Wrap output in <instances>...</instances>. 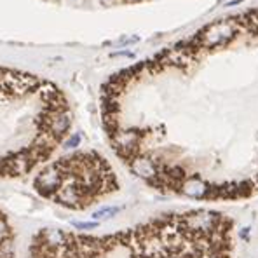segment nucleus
I'll list each match as a JSON object with an SVG mask.
<instances>
[{
    "instance_id": "9d476101",
    "label": "nucleus",
    "mask_w": 258,
    "mask_h": 258,
    "mask_svg": "<svg viewBox=\"0 0 258 258\" xmlns=\"http://www.w3.org/2000/svg\"><path fill=\"white\" fill-rule=\"evenodd\" d=\"M249 230H251V229H249V227H246V229H242V232H241V237L246 239V241L249 239Z\"/></svg>"
},
{
    "instance_id": "0eeeda50",
    "label": "nucleus",
    "mask_w": 258,
    "mask_h": 258,
    "mask_svg": "<svg viewBox=\"0 0 258 258\" xmlns=\"http://www.w3.org/2000/svg\"><path fill=\"white\" fill-rule=\"evenodd\" d=\"M178 190L183 194V196L192 197V199H203V197L210 196L211 188L206 181L199 180V178H185Z\"/></svg>"
},
{
    "instance_id": "7ed1b4c3",
    "label": "nucleus",
    "mask_w": 258,
    "mask_h": 258,
    "mask_svg": "<svg viewBox=\"0 0 258 258\" xmlns=\"http://www.w3.org/2000/svg\"><path fill=\"white\" fill-rule=\"evenodd\" d=\"M35 190L68 210H84L117 190V178L98 152H74L44 166L33 180Z\"/></svg>"
},
{
    "instance_id": "f03ea898",
    "label": "nucleus",
    "mask_w": 258,
    "mask_h": 258,
    "mask_svg": "<svg viewBox=\"0 0 258 258\" xmlns=\"http://www.w3.org/2000/svg\"><path fill=\"white\" fill-rule=\"evenodd\" d=\"M190 244L180 218L164 216L110 236L44 229L32 237L26 258H185Z\"/></svg>"
},
{
    "instance_id": "f257e3e1",
    "label": "nucleus",
    "mask_w": 258,
    "mask_h": 258,
    "mask_svg": "<svg viewBox=\"0 0 258 258\" xmlns=\"http://www.w3.org/2000/svg\"><path fill=\"white\" fill-rule=\"evenodd\" d=\"M72 126L64 94L52 82L0 67V178H20L49 161Z\"/></svg>"
},
{
    "instance_id": "6e6552de",
    "label": "nucleus",
    "mask_w": 258,
    "mask_h": 258,
    "mask_svg": "<svg viewBox=\"0 0 258 258\" xmlns=\"http://www.w3.org/2000/svg\"><path fill=\"white\" fill-rule=\"evenodd\" d=\"M115 213H119V208H103V210L96 211L93 216L96 220H103V218H110V216H113Z\"/></svg>"
},
{
    "instance_id": "20e7f679",
    "label": "nucleus",
    "mask_w": 258,
    "mask_h": 258,
    "mask_svg": "<svg viewBox=\"0 0 258 258\" xmlns=\"http://www.w3.org/2000/svg\"><path fill=\"white\" fill-rule=\"evenodd\" d=\"M180 223L183 227V230L187 234H190L192 237H211L216 230L222 227L223 220L218 213L208 210H197L190 211V213L180 215Z\"/></svg>"
},
{
    "instance_id": "9b49d317",
    "label": "nucleus",
    "mask_w": 258,
    "mask_h": 258,
    "mask_svg": "<svg viewBox=\"0 0 258 258\" xmlns=\"http://www.w3.org/2000/svg\"><path fill=\"white\" fill-rule=\"evenodd\" d=\"M241 2H242V0H232V2H227L225 6H227V7H234V6H239Z\"/></svg>"
},
{
    "instance_id": "1a4fd4ad",
    "label": "nucleus",
    "mask_w": 258,
    "mask_h": 258,
    "mask_svg": "<svg viewBox=\"0 0 258 258\" xmlns=\"http://www.w3.org/2000/svg\"><path fill=\"white\" fill-rule=\"evenodd\" d=\"M79 143H81V135H74L64 142V147H68V149H75Z\"/></svg>"
},
{
    "instance_id": "423d86ee",
    "label": "nucleus",
    "mask_w": 258,
    "mask_h": 258,
    "mask_svg": "<svg viewBox=\"0 0 258 258\" xmlns=\"http://www.w3.org/2000/svg\"><path fill=\"white\" fill-rule=\"evenodd\" d=\"M14 230L11 225L9 218L0 210V258H16V249H14Z\"/></svg>"
},
{
    "instance_id": "39448f33",
    "label": "nucleus",
    "mask_w": 258,
    "mask_h": 258,
    "mask_svg": "<svg viewBox=\"0 0 258 258\" xmlns=\"http://www.w3.org/2000/svg\"><path fill=\"white\" fill-rule=\"evenodd\" d=\"M237 32H239V26L236 25V21L222 20L206 26V30L201 32L199 39L204 47H220V45L232 42L236 39Z\"/></svg>"
}]
</instances>
